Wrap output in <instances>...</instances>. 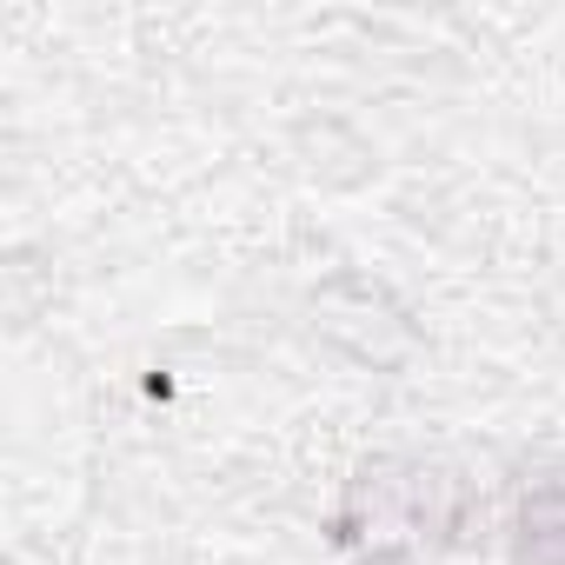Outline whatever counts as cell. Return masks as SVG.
<instances>
[{
    "label": "cell",
    "mask_w": 565,
    "mask_h": 565,
    "mask_svg": "<svg viewBox=\"0 0 565 565\" xmlns=\"http://www.w3.org/2000/svg\"><path fill=\"white\" fill-rule=\"evenodd\" d=\"M466 525V486L426 459H380L366 466L347 499H340V545L366 552V558H406V552H433L452 545Z\"/></svg>",
    "instance_id": "6da1fadb"
},
{
    "label": "cell",
    "mask_w": 565,
    "mask_h": 565,
    "mask_svg": "<svg viewBox=\"0 0 565 565\" xmlns=\"http://www.w3.org/2000/svg\"><path fill=\"white\" fill-rule=\"evenodd\" d=\"M512 565H565V486H539L512 519Z\"/></svg>",
    "instance_id": "7a4b0ae2"
}]
</instances>
